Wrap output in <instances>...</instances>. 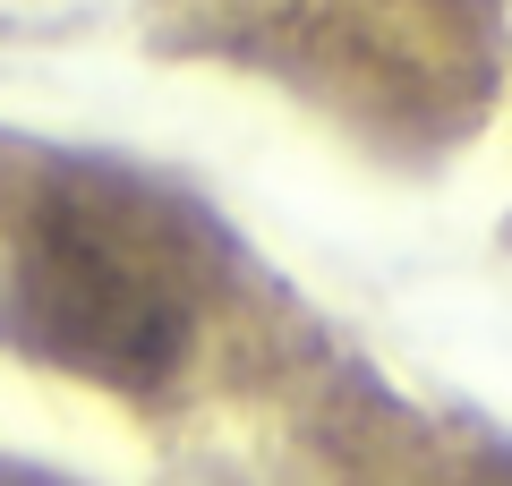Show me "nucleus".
Returning <instances> with one entry per match:
<instances>
[{"label": "nucleus", "mask_w": 512, "mask_h": 486, "mask_svg": "<svg viewBox=\"0 0 512 486\" xmlns=\"http://www.w3.org/2000/svg\"><path fill=\"white\" fill-rule=\"evenodd\" d=\"M9 486H26V478H9Z\"/></svg>", "instance_id": "2"}, {"label": "nucleus", "mask_w": 512, "mask_h": 486, "mask_svg": "<svg viewBox=\"0 0 512 486\" xmlns=\"http://www.w3.org/2000/svg\"><path fill=\"white\" fill-rule=\"evenodd\" d=\"M0 333L26 359L86 376L103 393H154L197 350V307L154 256L120 248V231L86 214H43L9 265Z\"/></svg>", "instance_id": "1"}]
</instances>
